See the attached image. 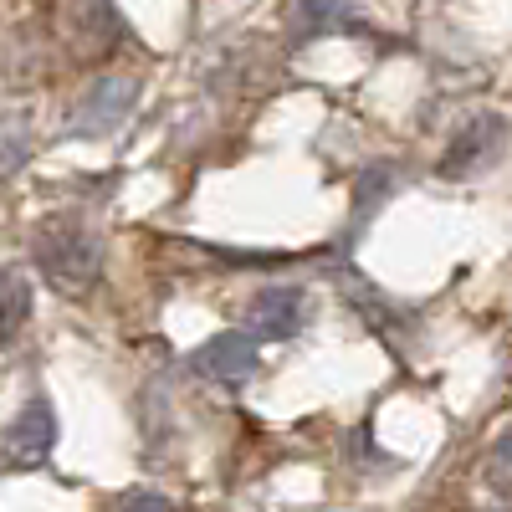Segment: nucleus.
<instances>
[{
    "label": "nucleus",
    "instance_id": "5",
    "mask_svg": "<svg viewBox=\"0 0 512 512\" xmlns=\"http://www.w3.org/2000/svg\"><path fill=\"white\" fill-rule=\"evenodd\" d=\"M52 446H57V415H52L47 400H31V405L11 420V451H16L21 461H41Z\"/></svg>",
    "mask_w": 512,
    "mask_h": 512
},
{
    "label": "nucleus",
    "instance_id": "2",
    "mask_svg": "<svg viewBox=\"0 0 512 512\" xmlns=\"http://www.w3.org/2000/svg\"><path fill=\"white\" fill-rule=\"evenodd\" d=\"M134 103H139V77H98L93 93L72 108L67 134L72 139H103L134 113Z\"/></svg>",
    "mask_w": 512,
    "mask_h": 512
},
{
    "label": "nucleus",
    "instance_id": "7",
    "mask_svg": "<svg viewBox=\"0 0 512 512\" xmlns=\"http://www.w3.org/2000/svg\"><path fill=\"white\" fill-rule=\"evenodd\" d=\"M31 159V134L21 118H0V175H16Z\"/></svg>",
    "mask_w": 512,
    "mask_h": 512
},
{
    "label": "nucleus",
    "instance_id": "3",
    "mask_svg": "<svg viewBox=\"0 0 512 512\" xmlns=\"http://www.w3.org/2000/svg\"><path fill=\"white\" fill-rule=\"evenodd\" d=\"M246 323H251L256 338H292L297 323H303V292H297V287H267V292H256Z\"/></svg>",
    "mask_w": 512,
    "mask_h": 512
},
{
    "label": "nucleus",
    "instance_id": "6",
    "mask_svg": "<svg viewBox=\"0 0 512 512\" xmlns=\"http://www.w3.org/2000/svg\"><path fill=\"white\" fill-rule=\"evenodd\" d=\"M26 313H31V287L21 277H0V344L21 333Z\"/></svg>",
    "mask_w": 512,
    "mask_h": 512
},
{
    "label": "nucleus",
    "instance_id": "8",
    "mask_svg": "<svg viewBox=\"0 0 512 512\" xmlns=\"http://www.w3.org/2000/svg\"><path fill=\"white\" fill-rule=\"evenodd\" d=\"M118 512H175V507H169V497H164V492L139 487V492H128V497L118 502Z\"/></svg>",
    "mask_w": 512,
    "mask_h": 512
},
{
    "label": "nucleus",
    "instance_id": "4",
    "mask_svg": "<svg viewBox=\"0 0 512 512\" xmlns=\"http://www.w3.org/2000/svg\"><path fill=\"white\" fill-rule=\"evenodd\" d=\"M195 364L216 379H246L256 369V333H216Z\"/></svg>",
    "mask_w": 512,
    "mask_h": 512
},
{
    "label": "nucleus",
    "instance_id": "1",
    "mask_svg": "<svg viewBox=\"0 0 512 512\" xmlns=\"http://www.w3.org/2000/svg\"><path fill=\"white\" fill-rule=\"evenodd\" d=\"M36 267L57 292H88L103 272V241L77 221H57L36 236Z\"/></svg>",
    "mask_w": 512,
    "mask_h": 512
}]
</instances>
